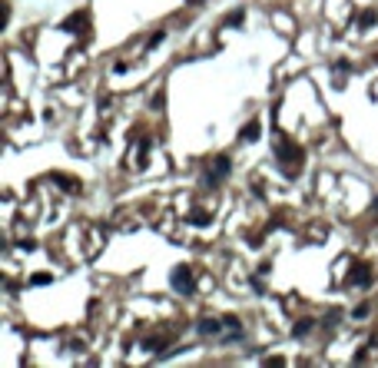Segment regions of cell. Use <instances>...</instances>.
<instances>
[{
  "mask_svg": "<svg viewBox=\"0 0 378 368\" xmlns=\"http://www.w3.org/2000/svg\"><path fill=\"white\" fill-rule=\"evenodd\" d=\"M173 289L183 292V295L192 292V269H189V266H176V269H173Z\"/></svg>",
  "mask_w": 378,
  "mask_h": 368,
  "instance_id": "cell-1",
  "label": "cell"
},
{
  "mask_svg": "<svg viewBox=\"0 0 378 368\" xmlns=\"http://www.w3.org/2000/svg\"><path fill=\"white\" fill-rule=\"evenodd\" d=\"M226 176H229V159H226V156H216L209 163V183L216 186V183H223Z\"/></svg>",
  "mask_w": 378,
  "mask_h": 368,
  "instance_id": "cell-2",
  "label": "cell"
},
{
  "mask_svg": "<svg viewBox=\"0 0 378 368\" xmlns=\"http://www.w3.org/2000/svg\"><path fill=\"white\" fill-rule=\"evenodd\" d=\"M256 136H259V123H249V126L242 130V139H245V143H252Z\"/></svg>",
  "mask_w": 378,
  "mask_h": 368,
  "instance_id": "cell-3",
  "label": "cell"
}]
</instances>
